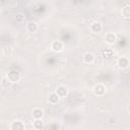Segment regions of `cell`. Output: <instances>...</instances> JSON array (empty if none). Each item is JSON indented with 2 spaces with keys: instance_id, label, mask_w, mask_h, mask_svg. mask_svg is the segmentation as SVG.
<instances>
[{
  "instance_id": "obj_15",
  "label": "cell",
  "mask_w": 130,
  "mask_h": 130,
  "mask_svg": "<svg viewBox=\"0 0 130 130\" xmlns=\"http://www.w3.org/2000/svg\"><path fill=\"white\" fill-rule=\"evenodd\" d=\"M24 19H25V16L22 13H19L16 15V21L17 22H22V21H24Z\"/></svg>"
},
{
  "instance_id": "obj_1",
  "label": "cell",
  "mask_w": 130,
  "mask_h": 130,
  "mask_svg": "<svg viewBox=\"0 0 130 130\" xmlns=\"http://www.w3.org/2000/svg\"><path fill=\"white\" fill-rule=\"evenodd\" d=\"M7 78H8V80L11 81V82H16V81L19 80V78H20V74H19V72L13 70V71H10V72L8 73Z\"/></svg>"
},
{
  "instance_id": "obj_2",
  "label": "cell",
  "mask_w": 130,
  "mask_h": 130,
  "mask_svg": "<svg viewBox=\"0 0 130 130\" xmlns=\"http://www.w3.org/2000/svg\"><path fill=\"white\" fill-rule=\"evenodd\" d=\"M105 90H106V88H105V86H104L103 84H98V85H95V87H94V92H95V94H98V95L104 94V93H105Z\"/></svg>"
},
{
  "instance_id": "obj_10",
  "label": "cell",
  "mask_w": 130,
  "mask_h": 130,
  "mask_svg": "<svg viewBox=\"0 0 130 130\" xmlns=\"http://www.w3.org/2000/svg\"><path fill=\"white\" fill-rule=\"evenodd\" d=\"M57 93L59 94V96H65L67 94V88L65 86H59L57 88Z\"/></svg>"
},
{
  "instance_id": "obj_14",
  "label": "cell",
  "mask_w": 130,
  "mask_h": 130,
  "mask_svg": "<svg viewBox=\"0 0 130 130\" xmlns=\"http://www.w3.org/2000/svg\"><path fill=\"white\" fill-rule=\"evenodd\" d=\"M34 127L36 129H42L44 126H43V121L41 119H36V121L34 122Z\"/></svg>"
},
{
  "instance_id": "obj_3",
  "label": "cell",
  "mask_w": 130,
  "mask_h": 130,
  "mask_svg": "<svg viewBox=\"0 0 130 130\" xmlns=\"http://www.w3.org/2000/svg\"><path fill=\"white\" fill-rule=\"evenodd\" d=\"M59 98L60 96H59V94L57 92H53V93H51L49 95V102L51 104H57L59 102Z\"/></svg>"
},
{
  "instance_id": "obj_7",
  "label": "cell",
  "mask_w": 130,
  "mask_h": 130,
  "mask_svg": "<svg viewBox=\"0 0 130 130\" xmlns=\"http://www.w3.org/2000/svg\"><path fill=\"white\" fill-rule=\"evenodd\" d=\"M128 60H127V58H125V57H122V58H120L119 59V61H118V65H119V67H121V68H126V67H128Z\"/></svg>"
},
{
  "instance_id": "obj_12",
  "label": "cell",
  "mask_w": 130,
  "mask_h": 130,
  "mask_svg": "<svg viewBox=\"0 0 130 130\" xmlns=\"http://www.w3.org/2000/svg\"><path fill=\"white\" fill-rule=\"evenodd\" d=\"M106 41H107L108 43H114V42L116 41V36H115L114 34H112V32H109V34H107V36H106Z\"/></svg>"
},
{
  "instance_id": "obj_8",
  "label": "cell",
  "mask_w": 130,
  "mask_h": 130,
  "mask_svg": "<svg viewBox=\"0 0 130 130\" xmlns=\"http://www.w3.org/2000/svg\"><path fill=\"white\" fill-rule=\"evenodd\" d=\"M32 117L35 119H41L43 117V111L41 109H35L32 111Z\"/></svg>"
},
{
  "instance_id": "obj_4",
  "label": "cell",
  "mask_w": 130,
  "mask_h": 130,
  "mask_svg": "<svg viewBox=\"0 0 130 130\" xmlns=\"http://www.w3.org/2000/svg\"><path fill=\"white\" fill-rule=\"evenodd\" d=\"M11 129H12V130H22V129H24V125H23L21 122L16 121V122H13V123H12Z\"/></svg>"
},
{
  "instance_id": "obj_5",
  "label": "cell",
  "mask_w": 130,
  "mask_h": 130,
  "mask_svg": "<svg viewBox=\"0 0 130 130\" xmlns=\"http://www.w3.org/2000/svg\"><path fill=\"white\" fill-rule=\"evenodd\" d=\"M62 48H63V44H62L60 41H55V42L52 44V49H53L54 51L59 52V51L62 50Z\"/></svg>"
},
{
  "instance_id": "obj_16",
  "label": "cell",
  "mask_w": 130,
  "mask_h": 130,
  "mask_svg": "<svg viewBox=\"0 0 130 130\" xmlns=\"http://www.w3.org/2000/svg\"><path fill=\"white\" fill-rule=\"evenodd\" d=\"M128 111L130 112V104H129V106H128Z\"/></svg>"
},
{
  "instance_id": "obj_13",
  "label": "cell",
  "mask_w": 130,
  "mask_h": 130,
  "mask_svg": "<svg viewBox=\"0 0 130 130\" xmlns=\"http://www.w3.org/2000/svg\"><path fill=\"white\" fill-rule=\"evenodd\" d=\"M93 55L92 54H90V53H86V54H84V56H83V59H84V61L86 62V63H91L92 61H93Z\"/></svg>"
},
{
  "instance_id": "obj_11",
  "label": "cell",
  "mask_w": 130,
  "mask_h": 130,
  "mask_svg": "<svg viewBox=\"0 0 130 130\" xmlns=\"http://www.w3.org/2000/svg\"><path fill=\"white\" fill-rule=\"evenodd\" d=\"M122 15L125 18H130V6H125L122 9Z\"/></svg>"
},
{
  "instance_id": "obj_9",
  "label": "cell",
  "mask_w": 130,
  "mask_h": 130,
  "mask_svg": "<svg viewBox=\"0 0 130 130\" xmlns=\"http://www.w3.org/2000/svg\"><path fill=\"white\" fill-rule=\"evenodd\" d=\"M37 29H38V25H37L36 22H34V21L28 22V24H27V30H28V31H30V32H35Z\"/></svg>"
},
{
  "instance_id": "obj_6",
  "label": "cell",
  "mask_w": 130,
  "mask_h": 130,
  "mask_svg": "<svg viewBox=\"0 0 130 130\" xmlns=\"http://www.w3.org/2000/svg\"><path fill=\"white\" fill-rule=\"evenodd\" d=\"M90 29L93 31V32H100L102 30V25L100 22H93L91 25H90Z\"/></svg>"
}]
</instances>
